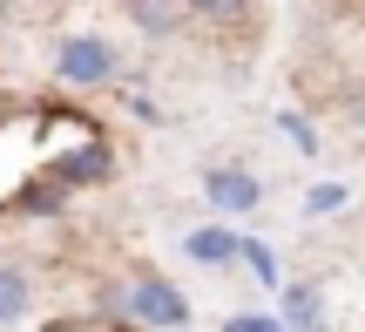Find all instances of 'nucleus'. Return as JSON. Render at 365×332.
<instances>
[{"instance_id": "f8f14e48", "label": "nucleus", "mask_w": 365, "mask_h": 332, "mask_svg": "<svg viewBox=\"0 0 365 332\" xmlns=\"http://www.w3.org/2000/svg\"><path fill=\"white\" fill-rule=\"evenodd\" d=\"M284 129H291V143H298V149H318V136H312V129H304V122H298V116H284Z\"/></svg>"}, {"instance_id": "f257e3e1", "label": "nucleus", "mask_w": 365, "mask_h": 332, "mask_svg": "<svg viewBox=\"0 0 365 332\" xmlns=\"http://www.w3.org/2000/svg\"><path fill=\"white\" fill-rule=\"evenodd\" d=\"M54 75L75 81V89H102V81H115V41H102V34H75V41H61V54H54Z\"/></svg>"}, {"instance_id": "1a4fd4ad", "label": "nucleus", "mask_w": 365, "mask_h": 332, "mask_svg": "<svg viewBox=\"0 0 365 332\" xmlns=\"http://www.w3.org/2000/svg\"><path fill=\"white\" fill-rule=\"evenodd\" d=\"M237 258H244V265L257 271L264 285H277V258H271V244H237Z\"/></svg>"}, {"instance_id": "9d476101", "label": "nucleus", "mask_w": 365, "mask_h": 332, "mask_svg": "<svg viewBox=\"0 0 365 332\" xmlns=\"http://www.w3.org/2000/svg\"><path fill=\"white\" fill-rule=\"evenodd\" d=\"M223 332H284L271 319V312H230V319H223Z\"/></svg>"}, {"instance_id": "9b49d317", "label": "nucleus", "mask_w": 365, "mask_h": 332, "mask_svg": "<svg viewBox=\"0 0 365 332\" xmlns=\"http://www.w3.org/2000/svg\"><path fill=\"white\" fill-rule=\"evenodd\" d=\"M250 0H190L182 14H210V21H230V14H244Z\"/></svg>"}, {"instance_id": "39448f33", "label": "nucleus", "mask_w": 365, "mask_h": 332, "mask_svg": "<svg viewBox=\"0 0 365 332\" xmlns=\"http://www.w3.org/2000/svg\"><path fill=\"white\" fill-rule=\"evenodd\" d=\"M182 251L196 258V265H237V238L223 224H203V231H190L182 238Z\"/></svg>"}, {"instance_id": "7ed1b4c3", "label": "nucleus", "mask_w": 365, "mask_h": 332, "mask_svg": "<svg viewBox=\"0 0 365 332\" xmlns=\"http://www.w3.org/2000/svg\"><path fill=\"white\" fill-rule=\"evenodd\" d=\"M203 197L217 203L223 217H244V211H257V203H264V183H257V170L217 163V170H203Z\"/></svg>"}, {"instance_id": "6e6552de", "label": "nucleus", "mask_w": 365, "mask_h": 332, "mask_svg": "<svg viewBox=\"0 0 365 332\" xmlns=\"http://www.w3.org/2000/svg\"><path fill=\"white\" fill-rule=\"evenodd\" d=\"M331 211H345V183H318L304 197V217H331Z\"/></svg>"}, {"instance_id": "f03ea898", "label": "nucleus", "mask_w": 365, "mask_h": 332, "mask_svg": "<svg viewBox=\"0 0 365 332\" xmlns=\"http://www.w3.org/2000/svg\"><path fill=\"white\" fill-rule=\"evenodd\" d=\"M129 312L149 332H182V326H190V298H182L170 278H135L129 285Z\"/></svg>"}, {"instance_id": "0eeeda50", "label": "nucleus", "mask_w": 365, "mask_h": 332, "mask_svg": "<svg viewBox=\"0 0 365 332\" xmlns=\"http://www.w3.org/2000/svg\"><path fill=\"white\" fill-rule=\"evenodd\" d=\"M27 306H34V292H27V278H21V271H7V265H0V326L27 319Z\"/></svg>"}, {"instance_id": "20e7f679", "label": "nucleus", "mask_w": 365, "mask_h": 332, "mask_svg": "<svg viewBox=\"0 0 365 332\" xmlns=\"http://www.w3.org/2000/svg\"><path fill=\"white\" fill-rule=\"evenodd\" d=\"M284 332H325V298H318V285H291L284 292Z\"/></svg>"}, {"instance_id": "423d86ee", "label": "nucleus", "mask_w": 365, "mask_h": 332, "mask_svg": "<svg viewBox=\"0 0 365 332\" xmlns=\"http://www.w3.org/2000/svg\"><path fill=\"white\" fill-rule=\"evenodd\" d=\"M129 21L135 27H143V34H176V27H182V7H176V0H129Z\"/></svg>"}]
</instances>
